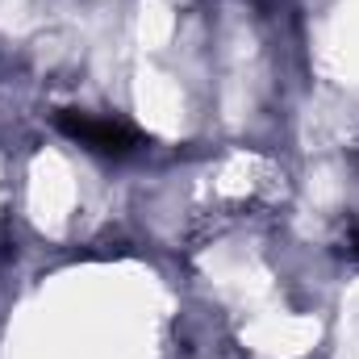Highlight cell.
Returning <instances> with one entry per match:
<instances>
[{
  "mask_svg": "<svg viewBox=\"0 0 359 359\" xmlns=\"http://www.w3.org/2000/svg\"><path fill=\"white\" fill-rule=\"evenodd\" d=\"M351 243H355V255H359V226L351 230Z\"/></svg>",
  "mask_w": 359,
  "mask_h": 359,
  "instance_id": "cell-2",
  "label": "cell"
},
{
  "mask_svg": "<svg viewBox=\"0 0 359 359\" xmlns=\"http://www.w3.org/2000/svg\"><path fill=\"white\" fill-rule=\"evenodd\" d=\"M59 126L76 142H84V147L100 151V155H126V151H134V134L126 126H117V121H96V117H84V113H59Z\"/></svg>",
  "mask_w": 359,
  "mask_h": 359,
  "instance_id": "cell-1",
  "label": "cell"
}]
</instances>
